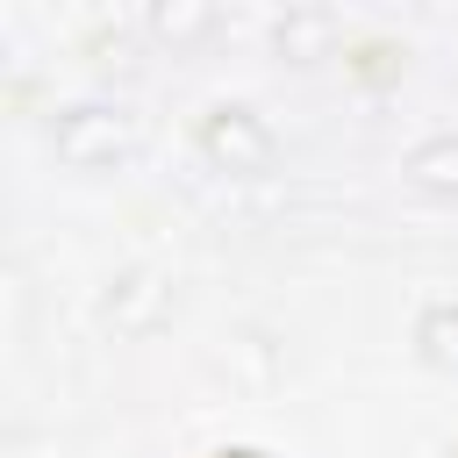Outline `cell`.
<instances>
[{"label": "cell", "mask_w": 458, "mask_h": 458, "mask_svg": "<svg viewBox=\"0 0 458 458\" xmlns=\"http://www.w3.org/2000/svg\"><path fill=\"white\" fill-rule=\"evenodd\" d=\"M43 143L64 172L79 179H107V172H129L136 150H143V122L129 100H107V93H79V100H57L43 114Z\"/></svg>", "instance_id": "obj_1"}, {"label": "cell", "mask_w": 458, "mask_h": 458, "mask_svg": "<svg viewBox=\"0 0 458 458\" xmlns=\"http://www.w3.org/2000/svg\"><path fill=\"white\" fill-rule=\"evenodd\" d=\"M193 150L222 179H265L279 165V136L250 100H208L200 122H193Z\"/></svg>", "instance_id": "obj_2"}, {"label": "cell", "mask_w": 458, "mask_h": 458, "mask_svg": "<svg viewBox=\"0 0 458 458\" xmlns=\"http://www.w3.org/2000/svg\"><path fill=\"white\" fill-rule=\"evenodd\" d=\"M172 308H179V293H172V272H157V265H114V272L100 279V301H93L100 329L122 336V344L157 336V329L172 322Z\"/></svg>", "instance_id": "obj_3"}, {"label": "cell", "mask_w": 458, "mask_h": 458, "mask_svg": "<svg viewBox=\"0 0 458 458\" xmlns=\"http://www.w3.org/2000/svg\"><path fill=\"white\" fill-rule=\"evenodd\" d=\"M265 36H272V57H286V64H322V57L351 50V29L336 7H286V14H272Z\"/></svg>", "instance_id": "obj_4"}, {"label": "cell", "mask_w": 458, "mask_h": 458, "mask_svg": "<svg viewBox=\"0 0 458 458\" xmlns=\"http://www.w3.org/2000/svg\"><path fill=\"white\" fill-rule=\"evenodd\" d=\"M401 179H408V193H422L429 208H458V129H429L422 143H408Z\"/></svg>", "instance_id": "obj_5"}, {"label": "cell", "mask_w": 458, "mask_h": 458, "mask_svg": "<svg viewBox=\"0 0 458 458\" xmlns=\"http://www.w3.org/2000/svg\"><path fill=\"white\" fill-rule=\"evenodd\" d=\"M408 344H415V358H422L429 372H451V379H458V301H422Z\"/></svg>", "instance_id": "obj_6"}, {"label": "cell", "mask_w": 458, "mask_h": 458, "mask_svg": "<svg viewBox=\"0 0 458 458\" xmlns=\"http://www.w3.org/2000/svg\"><path fill=\"white\" fill-rule=\"evenodd\" d=\"M143 29H150L157 43H172V50H179V43L215 36V29H222V7H186V0H179V7H150V14H143Z\"/></svg>", "instance_id": "obj_7"}, {"label": "cell", "mask_w": 458, "mask_h": 458, "mask_svg": "<svg viewBox=\"0 0 458 458\" xmlns=\"http://www.w3.org/2000/svg\"><path fill=\"white\" fill-rule=\"evenodd\" d=\"M351 72H365V79H394L401 57H394V43H351Z\"/></svg>", "instance_id": "obj_8"}, {"label": "cell", "mask_w": 458, "mask_h": 458, "mask_svg": "<svg viewBox=\"0 0 458 458\" xmlns=\"http://www.w3.org/2000/svg\"><path fill=\"white\" fill-rule=\"evenodd\" d=\"M215 458H265V451H250V444H236V451H215Z\"/></svg>", "instance_id": "obj_9"}, {"label": "cell", "mask_w": 458, "mask_h": 458, "mask_svg": "<svg viewBox=\"0 0 458 458\" xmlns=\"http://www.w3.org/2000/svg\"><path fill=\"white\" fill-rule=\"evenodd\" d=\"M444 458H458V437H451V444H444Z\"/></svg>", "instance_id": "obj_10"}]
</instances>
